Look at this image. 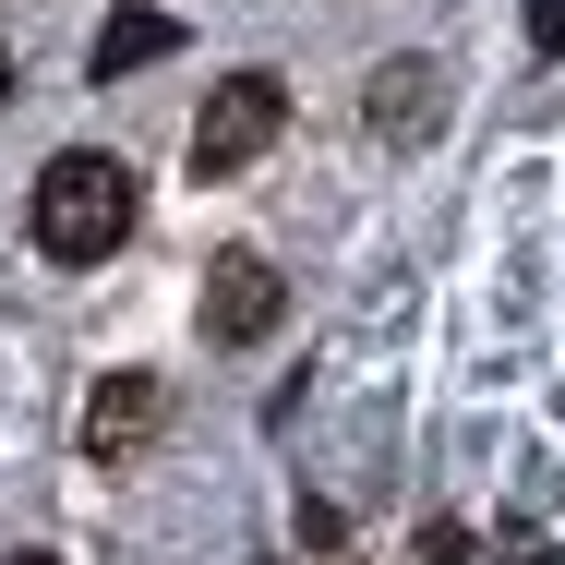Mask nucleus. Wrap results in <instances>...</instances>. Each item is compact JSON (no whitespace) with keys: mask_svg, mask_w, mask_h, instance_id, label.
<instances>
[{"mask_svg":"<svg viewBox=\"0 0 565 565\" xmlns=\"http://www.w3.org/2000/svg\"><path fill=\"white\" fill-rule=\"evenodd\" d=\"M12 565H49V554H12Z\"/></svg>","mask_w":565,"mask_h":565,"instance_id":"obj_10","label":"nucleus"},{"mask_svg":"<svg viewBox=\"0 0 565 565\" xmlns=\"http://www.w3.org/2000/svg\"><path fill=\"white\" fill-rule=\"evenodd\" d=\"M169 49H181V24H169L157 0H120L109 24H97V49H85V73L120 85V73H145V61H169Z\"/></svg>","mask_w":565,"mask_h":565,"instance_id":"obj_6","label":"nucleus"},{"mask_svg":"<svg viewBox=\"0 0 565 565\" xmlns=\"http://www.w3.org/2000/svg\"><path fill=\"white\" fill-rule=\"evenodd\" d=\"M530 49H542V61L565 49V0H530Z\"/></svg>","mask_w":565,"mask_h":565,"instance_id":"obj_8","label":"nucleus"},{"mask_svg":"<svg viewBox=\"0 0 565 565\" xmlns=\"http://www.w3.org/2000/svg\"><path fill=\"white\" fill-rule=\"evenodd\" d=\"M277 132H289V85H277V73H228V85H205V109H193V181H241Z\"/></svg>","mask_w":565,"mask_h":565,"instance_id":"obj_2","label":"nucleus"},{"mask_svg":"<svg viewBox=\"0 0 565 565\" xmlns=\"http://www.w3.org/2000/svg\"><path fill=\"white\" fill-rule=\"evenodd\" d=\"M36 253L49 265H109L120 241H132V217H145V181L120 169L109 145H61L49 169H36Z\"/></svg>","mask_w":565,"mask_h":565,"instance_id":"obj_1","label":"nucleus"},{"mask_svg":"<svg viewBox=\"0 0 565 565\" xmlns=\"http://www.w3.org/2000/svg\"><path fill=\"white\" fill-rule=\"evenodd\" d=\"M361 109H373L385 145H434V120H446V73H434V61H373V97H361Z\"/></svg>","mask_w":565,"mask_h":565,"instance_id":"obj_4","label":"nucleus"},{"mask_svg":"<svg viewBox=\"0 0 565 565\" xmlns=\"http://www.w3.org/2000/svg\"><path fill=\"white\" fill-rule=\"evenodd\" d=\"M145 434H157V373H109V385L85 397V457H109V469H120Z\"/></svg>","mask_w":565,"mask_h":565,"instance_id":"obj_5","label":"nucleus"},{"mask_svg":"<svg viewBox=\"0 0 565 565\" xmlns=\"http://www.w3.org/2000/svg\"><path fill=\"white\" fill-rule=\"evenodd\" d=\"M409 565H469V530H457V518H422V542H409Z\"/></svg>","mask_w":565,"mask_h":565,"instance_id":"obj_7","label":"nucleus"},{"mask_svg":"<svg viewBox=\"0 0 565 565\" xmlns=\"http://www.w3.org/2000/svg\"><path fill=\"white\" fill-rule=\"evenodd\" d=\"M0 97H12V49H0Z\"/></svg>","mask_w":565,"mask_h":565,"instance_id":"obj_9","label":"nucleus"},{"mask_svg":"<svg viewBox=\"0 0 565 565\" xmlns=\"http://www.w3.org/2000/svg\"><path fill=\"white\" fill-rule=\"evenodd\" d=\"M277 313H289V289H277L265 253H217V265H205V338L217 349H253Z\"/></svg>","mask_w":565,"mask_h":565,"instance_id":"obj_3","label":"nucleus"}]
</instances>
